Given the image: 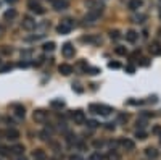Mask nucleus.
I'll use <instances>...</instances> for the list:
<instances>
[{
  "label": "nucleus",
  "mask_w": 161,
  "mask_h": 160,
  "mask_svg": "<svg viewBox=\"0 0 161 160\" xmlns=\"http://www.w3.org/2000/svg\"><path fill=\"white\" fill-rule=\"evenodd\" d=\"M18 160H26V158H24V157H20V158H18Z\"/></svg>",
  "instance_id": "42"
},
{
  "label": "nucleus",
  "mask_w": 161,
  "mask_h": 160,
  "mask_svg": "<svg viewBox=\"0 0 161 160\" xmlns=\"http://www.w3.org/2000/svg\"><path fill=\"white\" fill-rule=\"evenodd\" d=\"M89 160H103V157H102V154H98V152H93L92 155H90V158Z\"/></svg>",
  "instance_id": "22"
},
{
  "label": "nucleus",
  "mask_w": 161,
  "mask_h": 160,
  "mask_svg": "<svg viewBox=\"0 0 161 160\" xmlns=\"http://www.w3.org/2000/svg\"><path fill=\"white\" fill-rule=\"evenodd\" d=\"M87 125H89V128H97V126H98V123H97V121L95 120H90V121H87Z\"/></svg>",
  "instance_id": "26"
},
{
  "label": "nucleus",
  "mask_w": 161,
  "mask_h": 160,
  "mask_svg": "<svg viewBox=\"0 0 161 160\" xmlns=\"http://www.w3.org/2000/svg\"><path fill=\"white\" fill-rule=\"evenodd\" d=\"M145 154H147V157H150V158H156V157H158V150L153 149V147H148L145 150Z\"/></svg>",
  "instance_id": "17"
},
{
  "label": "nucleus",
  "mask_w": 161,
  "mask_h": 160,
  "mask_svg": "<svg viewBox=\"0 0 161 160\" xmlns=\"http://www.w3.org/2000/svg\"><path fill=\"white\" fill-rule=\"evenodd\" d=\"M32 155H34V160H45V157H47L45 152H44L42 149H36Z\"/></svg>",
  "instance_id": "14"
},
{
  "label": "nucleus",
  "mask_w": 161,
  "mask_h": 160,
  "mask_svg": "<svg viewBox=\"0 0 161 160\" xmlns=\"http://www.w3.org/2000/svg\"><path fill=\"white\" fill-rule=\"evenodd\" d=\"M159 16H161V11H159Z\"/></svg>",
  "instance_id": "44"
},
{
  "label": "nucleus",
  "mask_w": 161,
  "mask_h": 160,
  "mask_svg": "<svg viewBox=\"0 0 161 160\" xmlns=\"http://www.w3.org/2000/svg\"><path fill=\"white\" fill-rule=\"evenodd\" d=\"M44 50L45 52H53L55 50V42H47V44H44Z\"/></svg>",
  "instance_id": "19"
},
{
  "label": "nucleus",
  "mask_w": 161,
  "mask_h": 160,
  "mask_svg": "<svg viewBox=\"0 0 161 160\" xmlns=\"http://www.w3.org/2000/svg\"><path fill=\"white\" fill-rule=\"evenodd\" d=\"M134 20H135V23H144V20H145V15H139V16H135Z\"/></svg>",
  "instance_id": "29"
},
{
  "label": "nucleus",
  "mask_w": 161,
  "mask_h": 160,
  "mask_svg": "<svg viewBox=\"0 0 161 160\" xmlns=\"http://www.w3.org/2000/svg\"><path fill=\"white\" fill-rule=\"evenodd\" d=\"M115 52H116V54L118 55H126V49H124V47H116V49H115Z\"/></svg>",
  "instance_id": "23"
},
{
  "label": "nucleus",
  "mask_w": 161,
  "mask_h": 160,
  "mask_svg": "<svg viewBox=\"0 0 161 160\" xmlns=\"http://www.w3.org/2000/svg\"><path fill=\"white\" fill-rule=\"evenodd\" d=\"M135 138H139V139H145V138H147V134L144 133V131H137V133H135Z\"/></svg>",
  "instance_id": "27"
},
{
  "label": "nucleus",
  "mask_w": 161,
  "mask_h": 160,
  "mask_svg": "<svg viewBox=\"0 0 161 160\" xmlns=\"http://www.w3.org/2000/svg\"><path fill=\"white\" fill-rule=\"evenodd\" d=\"M137 126H140V128H144V126H145V121H137Z\"/></svg>",
  "instance_id": "37"
},
{
  "label": "nucleus",
  "mask_w": 161,
  "mask_h": 160,
  "mask_svg": "<svg viewBox=\"0 0 161 160\" xmlns=\"http://www.w3.org/2000/svg\"><path fill=\"white\" fill-rule=\"evenodd\" d=\"M126 118H127V116H126V115H122V113L119 115V121H124Z\"/></svg>",
  "instance_id": "38"
},
{
  "label": "nucleus",
  "mask_w": 161,
  "mask_h": 160,
  "mask_svg": "<svg viewBox=\"0 0 161 160\" xmlns=\"http://www.w3.org/2000/svg\"><path fill=\"white\" fill-rule=\"evenodd\" d=\"M21 24H23V29H26V31H32L37 26L36 24V20H34V18H31V16H26L24 20H23Z\"/></svg>",
  "instance_id": "4"
},
{
  "label": "nucleus",
  "mask_w": 161,
  "mask_h": 160,
  "mask_svg": "<svg viewBox=\"0 0 161 160\" xmlns=\"http://www.w3.org/2000/svg\"><path fill=\"white\" fill-rule=\"evenodd\" d=\"M50 136H52V129H44V131L40 133V138H42V139H49Z\"/></svg>",
  "instance_id": "21"
},
{
  "label": "nucleus",
  "mask_w": 161,
  "mask_h": 160,
  "mask_svg": "<svg viewBox=\"0 0 161 160\" xmlns=\"http://www.w3.org/2000/svg\"><path fill=\"white\" fill-rule=\"evenodd\" d=\"M52 3H53V8L55 10H66L68 8V0H52Z\"/></svg>",
  "instance_id": "7"
},
{
  "label": "nucleus",
  "mask_w": 161,
  "mask_h": 160,
  "mask_svg": "<svg viewBox=\"0 0 161 160\" xmlns=\"http://www.w3.org/2000/svg\"><path fill=\"white\" fill-rule=\"evenodd\" d=\"M10 68H11L10 65H5V67H3L2 70H0V71H2V73H3V71H8V70H10Z\"/></svg>",
  "instance_id": "35"
},
{
  "label": "nucleus",
  "mask_w": 161,
  "mask_h": 160,
  "mask_svg": "<svg viewBox=\"0 0 161 160\" xmlns=\"http://www.w3.org/2000/svg\"><path fill=\"white\" fill-rule=\"evenodd\" d=\"M150 50H151V54H155V55H159L161 54V49H159L158 44H153V45L150 47Z\"/></svg>",
  "instance_id": "20"
},
{
  "label": "nucleus",
  "mask_w": 161,
  "mask_h": 160,
  "mask_svg": "<svg viewBox=\"0 0 161 160\" xmlns=\"http://www.w3.org/2000/svg\"><path fill=\"white\" fill-rule=\"evenodd\" d=\"M110 68H119V63L118 62H110Z\"/></svg>",
  "instance_id": "31"
},
{
  "label": "nucleus",
  "mask_w": 161,
  "mask_h": 160,
  "mask_svg": "<svg viewBox=\"0 0 161 160\" xmlns=\"http://www.w3.org/2000/svg\"><path fill=\"white\" fill-rule=\"evenodd\" d=\"M5 136H7L8 141H16L18 138H20V133H18L16 129H8L7 133H5Z\"/></svg>",
  "instance_id": "10"
},
{
  "label": "nucleus",
  "mask_w": 161,
  "mask_h": 160,
  "mask_svg": "<svg viewBox=\"0 0 161 160\" xmlns=\"http://www.w3.org/2000/svg\"><path fill=\"white\" fill-rule=\"evenodd\" d=\"M73 26H74V23L71 20H63L58 24V28H56V31H58L60 34H68V32L73 29Z\"/></svg>",
  "instance_id": "2"
},
{
  "label": "nucleus",
  "mask_w": 161,
  "mask_h": 160,
  "mask_svg": "<svg viewBox=\"0 0 161 160\" xmlns=\"http://www.w3.org/2000/svg\"><path fill=\"white\" fill-rule=\"evenodd\" d=\"M89 110L92 112V113H98V115H110L113 109L108 105H100V103H92V105H89Z\"/></svg>",
  "instance_id": "1"
},
{
  "label": "nucleus",
  "mask_w": 161,
  "mask_h": 160,
  "mask_svg": "<svg viewBox=\"0 0 161 160\" xmlns=\"http://www.w3.org/2000/svg\"><path fill=\"white\" fill-rule=\"evenodd\" d=\"M126 70H127V71H129V73H134V67H127Z\"/></svg>",
  "instance_id": "39"
},
{
  "label": "nucleus",
  "mask_w": 161,
  "mask_h": 160,
  "mask_svg": "<svg viewBox=\"0 0 161 160\" xmlns=\"http://www.w3.org/2000/svg\"><path fill=\"white\" fill-rule=\"evenodd\" d=\"M2 34H3V28L0 26V36H2Z\"/></svg>",
  "instance_id": "41"
},
{
  "label": "nucleus",
  "mask_w": 161,
  "mask_h": 160,
  "mask_svg": "<svg viewBox=\"0 0 161 160\" xmlns=\"http://www.w3.org/2000/svg\"><path fill=\"white\" fill-rule=\"evenodd\" d=\"M11 152H13V154H16V155H21L23 152H24V147H23V145H20V144H18V145H15V147L11 149Z\"/></svg>",
  "instance_id": "18"
},
{
  "label": "nucleus",
  "mask_w": 161,
  "mask_h": 160,
  "mask_svg": "<svg viewBox=\"0 0 161 160\" xmlns=\"http://www.w3.org/2000/svg\"><path fill=\"white\" fill-rule=\"evenodd\" d=\"M119 144L122 145V147H126L127 150H132V149H134V142H132L131 139H124V138H122V139H119Z\"/></svg>",
  "instance_id": "12"
},
{
  "label": "nucleus",
  "mask_w": 161,
  "mask_h": 160,
  "mask_svg": "<svg viewBox=\"0 0 161 160\" xmlns=\"http://www.w3.org/2000/svg\"><path fill=\"white\" fill-rule=\"evenodd\" d=\"M29 8L34 13H37V15H44V13H45V10L39 5V3H29Z\"/></svg>",
  "instance_id": "11"
},
{
  "label": "nucleus",
  "mask_w": 161,
  "mask_h": 160,
  "mask_svg": "<svg viewBox=\"0 0 161 160\" xmlns=\"http://www.w3.org/2000/svg\"><path fill=\"white\" fill-rule=\"evenodd\" d=\"M69 160H82V158H80L77 154H74V155H71V157H69Z\"/></svg>",
  "instance_id": "32"
},
{
  "label": "nucleus",
  "mask_w": 161,
  "mask_h": 160,
  "mask_svg": "<svg viewBox=\"0 0 161 160\" xmlns=\"http://www.w3.org/2000/svg\"><path fill=\"white\" fill-rule=\"evenodd\" d=\"M63 105H65V102L61 99L60 100H52V107H63Z\"/></svg>",
  "instance_id": "24"
},
{
  "label": "nucleus",
  "mask_w": 161,
  "mask_h": 160,
  "mask_svg": "<svg viewBox=\"0 0 161 160\" xmlns=\"http://www.w3.org/2000/svg\"><path fill=\"white\" fill-rule=\"evenodd\" d=\"M102 145H103V141H93V147H102Z\"/></svg>",
  "instance_id": "30"
},
{
  "label": "nucleus",
  "mask_w": 161,
  "mask_h": 160,
  "mask_svg": "<svg viewBox=\"0 0 161 160\" xmlns=\"http://www.w3.org/2000/svg\"><path fill=\"white\" fill-rule=\"evenodd\" d=\"M3 18H5V21H11L16 18V10L15 8H10V10H7L5 13H3Z\"/></svg>",
  "instance_id": "9"
},
{
  "label": "nucleus",
  "mask_w": 161,
  "mask_h": 160,
  "mask_svg": "<svg viewBox=\"0 0 161 160\" xmlns=\"http://www.w3.org/2000/svg\"><path fill=\"white\" fill-rule=\"evenodd\" d=\"M153 133H161V128H159V126H155V128H153Z\"/></svg>",
  "instance_id": "36"
},
{
  "label": "nucleus",
  "mask_w": 161,
  "mask_h": 160,
  "mask_svg": "<svg viewBox=\"0 0 161 160\" xmlns=\"http://www.w3.org/2000/svg\"><path fill=\"white\" fill-rule=\"evenodd\" d=\"M73 120H74L76 125H82L84 121H86V115H84L82 110H76L73 113Z\"/></svg>",
  "instance_id": "5"
},
{
  "label": "nucleus",
  "mask_w": 161,
  "mask_h": 160,
  "mask_svg": "<svg viewBox=\"0 0 161 160\" xmlns=\"http://www.w3.org/2000/svg\"><path fill=\"white\" fill-rule=\"evenodd\" d=\"M31 55H32V50H24V52H21V57H23V58H31Z\"/></svg>",
  "instance_id": "25"
},
{
  "label": "nucleus",
  "mask_w": 161,
  "mask_h": 160,
  "mask_svg": "<svg viewBox=\"0 0 161 160\" xmlns=\"http://www.w3.org/2000/svg\"><path fill=\"white\" fill-rule=\"evenodd\" d=\"M110 37H111V39H118V37H119V31H111Z\"/></svg>",
  "instance_id": "28"
},
{
  "label": "nucleus",
  "mask_w": 161,
  "mask_h": 160,
  "mask_svg": "<svg viewBox=\"0 0 161 160\" xmlns=\"http://www.w3.org/2000/svg\"><path fill=\"white\" fill-rule=\"evenodd\" d=\"M105 128H106V129H115V125H113V123H106Z\"/></svg>",
  "instance_id": "34"
},
{
  "label": "nucleus",
  "mask_w": 161,
  "mask_h": 160,
  "mask_svg": "<svg viewBox=\"0 0 161 160\" xmlns=\"http://www.w3.org/2000/svg\"><path fill=\"white\" fill-rule=\"evenodd\" d=\"M58 71L63 74V76H68V74L73 73V67H71V65H60Z\"/></svg>",
  "instance_id": "8"
},
{
  "label": "nucleus",
  "mask_w": 161,
  "mask_h": 160,
  "mask_svg": "<svg viewBox=\"0 0 161 160\" xmlns=\"http://www.w3.org/2000/svg\"><path fill=\"white\" fill-rule=\"evenodd\" d=\"M0 136H2V131H0Z\"/></svg>",
  "instance_id": "43"
},
{
  "label": "nucleus",
  "mask_w": 161,
  "mask_h": 160,
  "mask_svg": "<svg viewBox=\"0 0 161 160\" xmlns=\"http://www.w3.org/2000/svg\"><path fill=\"white\" fill-rule=\"evenodd\" d=\"M5 2H8V3H16L18 0H5Z\"/></svg>",
  "instance_id": "40"
},
{
  "label": "nucleus",
  "mask_w": 161,
  "mask_h": 160,
  "mask_svg": "<svg viewBox=\"0 0 161 160\" xmlns=\"http://www.w3.org/2000/svg\"><path fill=\"white\" fill-rule=\"evenodd\" d=\"M13 109H15V115L18 116V118H24V107L23 105H15Z\"/></svg>",
  "instance_id": "15"
},
{
  "label": "nucleus",
  "mask_w": 161,
  "mask_h": 160,
  "mask_svg": "<svg viewBox=\"0 0 161 160\" xmlns=\"http://www.w3.org/2000/svg\"><path fill=\"white\" fill-rule=\"evenodd\" d=\"M32 118H34V121H37V123H42V121H45V118H47V112L45 110H36Z\"/></svg>",
  "instance_id": "6"
},
{
  "label": "nucleus",
  "mask_w": 161,
  "mask_h": 160,
  "mask_svg": "<svg viewBox=\"0 0 161 160\" xmlns=\"http://www.w3.org/2000/svg\"><path fill=\"white\" fill-rule=\"evenodd\" d=\"M142 7V0H129V8L131 10H139Z\"/></svg>",
  "instance_id": "16"
},
{
  "label": "nucleus",
  "mask_w": 161,
  "mask_h": 160,
  "mask_svg": "<svg viewBox=\"0 0 161 160\" xmlns=\"http://www.w3.org/2000/svg\"><path fill=\"white\" fill-rule=\"evenodd\" d=\"M61 54H63V57H66V58L74 57V47H73V44L66 42V44L61 47Z\"/></svg>",
  "instance_id": "3"
},
{
  "label": "nucleus",
  "mask_w": 161,
  "mask_h": 160,
  "mask_svg": "<svg viewBox=\"0 0 161 160\" xmlns=\"http://www.w3.org/2000/svg\"><path fill=\"white\" fill-rule=\"evenodd\" d=\"M126 39L129 41V42H135L137 39H139V34H137L135 31H132V29H131V31H127V32H126Z\"/></svg>",
  "instance_id": "13"
},
{
  "label": "nucleus",
  "mask_w": 161,
  "mask_h": 160,
  "mask_svg": "<svg viewBox=\"0 0 161 160\" xmlns=\"http://www.w3.org/2000/svg\"><path fill=\"white\" fill-rule=\"evenodd\" d=\"M97 73H100L98 68H90V74H97Z\"/></svg>",
  "instance_id": "33"
}]
</instances>
